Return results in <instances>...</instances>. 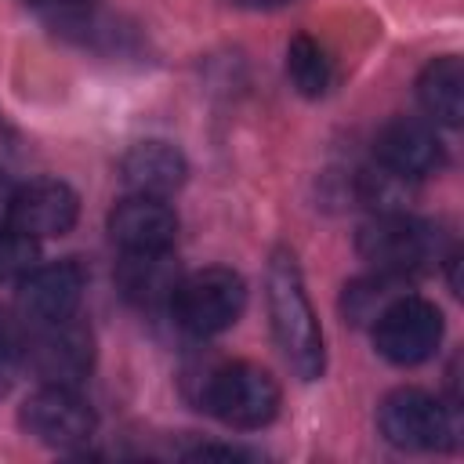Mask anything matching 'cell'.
I'll return each mask as SVG.
<instances>
[{
	"label": "cell",
	"mask_w": 464,
	"mask_h": 464,
	"mask_svg": "<svg viewBox=\"0 0 464 464\" xmlns=\"http://www.w3.org/2000/svg\"><path fill=\"white\" fill-rule=\"evenodd\" d=\"M286 80L301 98H323L334 87V62L326 54V47L308 36L297 33L286 44Z\"/></svg>",
	"instance_id": "16"
},
{
	"label": "cell",
	"mask_w": 464,
	"mask_h": 464,
	"mask_svg": "<svg viewBox=\"0 0 464 464\" xmlns=\"http://www.w3.org/2000/svg\"><path fill=\"white\" fill-rule=\"evenodd\" d=\"M18 315L22 323H54L65 315L80 312L83 290H87V272L76 257L33 265L18 283Z\"/></svg>",
	"instance_id": "9"
},
{
	"label": "cell",
	"mask_w": 464,
	"mask_h": 464,
	"mask_svg": "<svg viewBox=\"0 0 464 464\" xmlns=\"http://www.w3.org/2000/svg\"><path fill=\"white\" fill-rule=\"evenodd\" d=\"M442 312L428 297L399 290L370 323V337L381 359L392 366H420L442 344Z\"/></svg>",
	"instance_id": "7"
},
{
	"label": "cell",
	"mask_w": 464,
	"mask_h": 464,
	"mask_svg": "<svg viewBox=\"0 0 464 464\" xmlns=\"http://www.w3.org/2000/svg\"><path fill=\"white\" fill-rule=\"evenodd\" d=\"M18 370H22V323L0 308V395L14 384Z\"/></svg>",
	"instance_id": "20"
},
{
	"label": "cell",
	"mask_w": 464,
	"mask_h": 464,
	"mask_svg": "<svg viewBox=\"0 0 464 464\" xmlns=\"http://www.w3.org/2000/svg\"><path fill=\"white\" fill-rule=\"evenodd\" d=\"M417 102L439 127H460L464 116V65L457 54L431 58L417 76Z\"/></svg>",
	"instance_id": "14"
},
{
	"label": "cell",
	"mask_w": 464,
	"mask_h": 464,
	"mask_svg": "<svg viewBox=\"0 0 464 464\" xmlns=\"http://www.w3.org/2000/svg\"><path fill=\"white\" fill-rule=\"evenodd\" d=\"M167 308L188 337H218L239 323L246 308V279L228 265L196 268L178 279Z\"/></svg>",
	"instance_id": "3"
},
{
	"label": "cell",
	"mask_w": 464,
	"mask_h": 464,
	"mask_svg": "<svg viewBox=\"0 0 464 464\" xmlns=\"http://www.w3.org/2000/svg\"><path fill=\"white\" fill-rule=\"evenodd\" d=\"M33 7H40L44 14H65V11H83V7H94L98 0H25Z\"/></svg>",
	"instance_id": "22"
},
{
	"label": "cell",
	"mask_w": 464,
	"mask_h": 464,
	"mask_svg": "<svg viewBox=\"0 0 464 464\" xmlns=\"http://www.w3.org/2000/svg\"><path fill=\"white\" fill-rule=\"evenodd\" d=\"M94 366V334L80 315H65L54 323H22V370H29L40 384H69L80 381Z\"/></svg>",
	"instance_id": "5"
},
{
	"label": "cell",
	"mask_w": 464,
	"mask_h": 464,
	"mask_svg": "<svg viewBox=\"0 0 464 464\" xmlns=\"http://www.w3.org/2000/svg\"><path fill=\"white\" fill-rule=\"evenodd\" d=\"M185 457L188 460H207V457H221V460H246V457H254L250 450H243V446H210V442H203V446H196V450H185Z\"/></svg>",
	"instance_id": "21"
},
{
	"label": "cell",
	"mask_w": 464,
	"mask_h": 464,
	"mask_svg": "<svg viewBox=\"0 0 464 464\" xmlns=\"http://www.w3.org/2000/svg\"><path fill=\"white\" fill-rule=\"evenodd\" d=\"M199 402L232 431H257L279 413V384L257 362H221L207 373Z\"/></svg>",
	"instance_id": "4"
},
{
	"label": "cell",
	"mask_w": 464,
	"mask_h": 464,
	"mask_svg": "<svg viewBox=\"0 0 464 464\" xmlns=\"http://www.w3.org/2000/svg\"><path fill=\"white\" fill-rule=\"evenodd\" d=\"M399 283H402V279H392V276H381V272H370V276L348 283V286H344V297H341L344 319H352L355 326H370L373 315L402 290Z\"/></svg>",
	"instance_id": "18"
},
{
	"label": "cell",
	"mask_w": 464,
	"mask_h": 464,
	"mask_svg": "<svg viewBox=\"0 0 464 464\" xmlns=\"http://www.w3.org/2000/svg\"><path fill=\"white\" fill-rule=\"evenodd\" d=\"M355 250L359 257L392 279H406V276H420L428 272L435 261L446 257L442 250V236L431 221L413 218L410 210L399 214H373L359 232H355Z\"/></svg>",
	"instance_id": "2"
},
{
	"label": "cell",
	"mask_w": 464,
	"mask_h": 464,
	"mask_svg": "<svg viewBox=\"0 0 464 464\" xmlns=\"http://www.w3.org/2000/svg\"><path fill=\"white\" fill-rule=\"evenodd\" d=\"M225 7H236V11H276V7H286L294 0H221Z\"/></svg>",
	"instance_id": "23"
},
{
	"label": "cell",
	"mask_w": 464,
	"mask_h": 464,
	"mask_svg": "<svg viewBox=\"0 0 464 464\" xmlns=\"http://www.w3.org/2000/svg\"><path fill=\"white\" fill-rule=\"evenodd\" d=\"M413 178H402L395 170H388L384 163H370L355 174V196L373 210V214H399L410 207L413 199Z\"/></svg>",
	"instance_id": "17"
},
{
	"label": "cell",
	"mask_w": 464,
	"mask_h": 464,
	"mask_svg": "<svg viewBox=\"0 0 464 464\" xmlns=\"http://www.w3.org/2000/svg\"><path fill=\"white\" fill-rule=\"evenodd\" d=\"M265 308L272 337L286 359V366L301 381H319L326 370V341L312 297L304 290L301 265L290 246H276L265 265Z\"/></svg>",
	"instance_id": "1"
},
{
	"label": "cell",
	"mask_w": 464,
	"mask_h": 464,
	"mask_svg": "<svg viewBox=\"0 0 464 464\" xmlns=\"http://www.w3.org/2000/svg\"><path fill=\"white\" fill-rule=\"evenodd\" d=\"M76 218H80V196L62 178H33L14 185L7 221L25 236H33L36 243L72 232Z\"/></svg>",
	"instance_id": "10"
},
{
	"label": "cell",
	"mask_w": 464,
	"mask_h": 464,
	"mask_svg": "<svg viewBox=\"0 0 464 464\" xmlns=\"http://www.w3.org/2000/svg\"><path fill=\"white\" fill-rule=\"evenodd\" d=\"M18 428L33 442L69 453L94 439L98 417H94L91 402L80 395V388L36 384V392H29L25 402L18 406Z\"/></svg>",
	"instance_id": "8"
},
{
	"label": "cell",
	"mask_w": 464,
	"mask_h": 464,
	"mask_svg": "<svg viewBox=\"0 0 464 464\" xmlns=\"http://www.w3.org/2000/svg\"><path fill=\"white\" fill-rule=\"evenodd\" d=\"M178 268L167 254H120L116 265V286L123 290V297L138 308H160L170 301L174 286H178Z\"/></svg>",
	"instance_id": "15"
},
{
	"label": "cell",
	"mask_w": 464,
	"mask_h": 464,
	"mask_svg": "<svg viewBox=\"0 0 464 464\" xmlns=\"http://www.w3.org/2000/svg\"><path fill=\"white\" fill-rule=\"evenodd\" d=\"M120 181L127 192H138V196H174L185 178H188V160L185 152L174 145V141H163V138H145V141H134L123 156H120Z\"/></svg>",
	"instance_id": "13"
},
{
	"label": "cell",
	"mask_w": 464,
	"mask_h": 464,
	"mask_svg": "<svg viewBox=\"0 0 464 464\" xmlns=\"http://www.w3.org/2000/svg\"><path fill=\"white\" fill-rule=\"evenodd\" d=\"M105 228L120 254H167L178 239V214L160 196L127 192L109 210Z\"/></svg>",
	"instance_id": "11"
},
{
	"label": "cell",
	"mask_w": 464,
	"mask_h": 464,
	"mask_svg": "<svg viewBox=\"0 0 464 464\" xmlns=\"http://www.w3.org/2000/svg\"><path fill=\"white\" fill-rule=\"evenodd\" d=\"M11 196H14V181L0 170V221H7V210H11Z\"/></svg>",
	"instance_id": "24"
},
{
	"label": "cell",
	"mask_w": 464,
	"mask_h": 464,
	"mask_svg": "<svg viewBox=\"0 0 464 464\" xmlns=\"http://www.w3.org/2000/svg\"><path fill=\"white\" fill-rule=\"evenodd\" d=\"M36 261H40L36 239L14 228L11 221H0V283H18Z\"/></svg>",
	"instance_id": "19"
},
{
	"label": "cell",
	"mask_w": 464,
	"mask_h": 464,
	"mask_svg": "<svg viewBox=\"0 0 464 464\" xmlns=\"http://www.w3.org/2000/svg\"><path fill=\"white\" fill-rule=\"evenodd\" d=\"M373 160L384 163L388 170L402 174V178L420 181L446 163V152H442V141L435 134V123H424L413 116H395L377 130Z\"/></svg>",
	"instance_id": "12"
},
{
	"label": "cell",
	"mask_w": 464,
	"mask_h": 464,
	"mask_svg": "<svg viewBox=\"0 0 464 464\" xmlns=\"http://www.w3.org/2000/svg\"><path fill=\"white\" fill-rule=\"evenodd\" d=\"M0 127H4V120H0Z\"/></svg>",
	"instance_id": "25"
},
{
	"label": "cell",
	"mask_w": 464,
	"mask_h": 464,
	"mask_svg": "<svg viewBox=\"0 0 464 464\" xmlns=\"http://www.w3.org/2000/svg\"><path fill=\"white\" fill-rule=\"evenodd\" d=\"M377 431L388 446L410 453L453 450L457 446V413L450 402L435 399L424 388H395L377 406Z\"/></svg>",
	"instance_id": "6"
}]
</instances>
